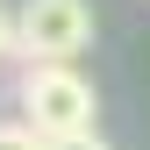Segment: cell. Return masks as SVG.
Segmentation results:
<instances>
[{"label":"cell","mask_w":150,"mask_h":150,"mask_svg":"<svg viewBox=\"0 0 150 150\" xmlns=\"http://www.w3.org/2000/svg\"><path fill=\"white\" fill-rule=\"evenodd\" d=\"M0 150H50V143L36 136L29 122H0Z\"/></svg>","instance_id":"3957f363"},{"label":"cell","mask_w":150,"mask_h":150,"mask_svg":"<svg viewBox=\"0 0 150 150\" xmlns=\"http://www.w3.org/2000/svg\"><path fill=\"white\" fill-rule=\"evenodd\" d=\"M14 57H22V36H14V14L0 7V64H14Z\"/></svg>","instance_id":"277c9868"},{"label":"cell","mask_w":150,"mask_h":150,"mask_svg":"<svg viewBox=\"0 0 150 150\" xmlns=\"http://www.w3.org/2000/svg\"><path fill=\"white\" fill-rule=\"evenodd\" d=\"M50 150H107V143H100V129H86V136H57Z\"/></svg>","instance_id":"5b68a950"},{"label":"cell","mask_w":150,"mask_h":150,"mask_svg":"<svg viewBox=\"0 0 150 150\" xmlns=\"http://www.w3.org/2000/svg\"><path fill=\"white\" fill-rule=\"evenodd\" d=\"M14 36H22L29 64H71L93 43V0H22Z\"/></svg>","instance_id":"7a4b0ae2"},{"label":"cell","mask_w":150,"mask_h":150,"mask_svg":"<svg viewBox=\"0 0 150 150\" xmlns=\"http://www.w3.org/2000/svg\"><path fill=\"white\" fill-rule=\"evenodd\" d=\"M14 93H22V122L43 143L86 136L93 115H100V100H93V86L79 79V64H22V86Z\"/></svg>","instance_id":"6da1fadb"}]
</instances>
